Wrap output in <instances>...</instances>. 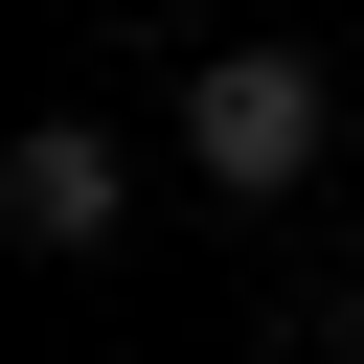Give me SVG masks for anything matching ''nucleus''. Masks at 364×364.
<instances>
[{
  "label": "nucleus",
  "mask_w": 364,
  "mask_h": 364,
  "mask_svg": "<svg viewBox=\"0 0 364 364\" xmlns=\"http://www.w3.org/2000/svg\"><path fill=\"white\" fill-rule=\"evenodd\" d=\"M318 114H341L318 46H205V68H182V182H205V205H296V182H318Z\"/></svg>",
  "instance_id": "obj_1"
},
{
  "label": "nucleus",
  "mask_w": 364,
  "mask_h": 364,
  "mask_svg": "<svg viewBox=\"0 0 364 364\" xmlns=\"http://www.w3.org/2000/svg\"><path fill=\"white\" fill-rule=\"evenodd\" d=\"M0 228H23V250H114V228H136L114 114H23V136H0Z\"/></svg>",
  "instance_id": "obj_2"
}]
</instances>
